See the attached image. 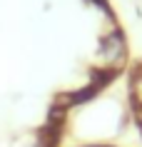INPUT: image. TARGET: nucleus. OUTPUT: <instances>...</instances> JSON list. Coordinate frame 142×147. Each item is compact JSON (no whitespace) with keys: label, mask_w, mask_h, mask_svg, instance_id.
Listing matches in <instances>:
<instances>
[{"label":"nucleus","mask_w":142,"mask_h":147,"mask_svg":"<svg viewBox=\"0 0 142 147\" xmlns=\"http://www.w3.org/2000/svg\"><path fill=\"white\" fill-rule=\"evenodd\" d=\"M105 55H107V60H117L120 55H122V40L117 35L105 42Z\"/></svg>","instance_id":"1"}]
</instances>
